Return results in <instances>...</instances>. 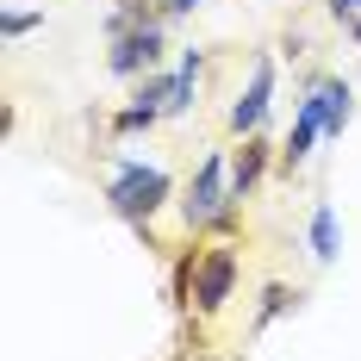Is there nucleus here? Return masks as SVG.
Wrapping results in <instances>:
<instances>
[{"instance_id":"1","label":"nucleus","mask_w":361,"mask_h":361,"mask_svg":"<svg viewBox=\"0 0 361 361\" xmlns=\"http://www.w3.org/2000/svg\"><path fill=\"white\" fill-rule=\"evenodd\" d=\"M106 200H112V212L125 218V224H149V218L162 212V200H169V175L149 169V162H118Z\"/></svg>"},{"instance_id":"2","label":"nucleus","mask_w":361,"mask_h":361,"mask_svg":"<svg viewBox=\"0 0 361 361\" xmlns=\"http://www.w3.org/2000/svg\"><path fill=\"white\" fill-rule=\"evenodd\" d=\"M180 212H187V224H193V231H206V224H231L237 200H231V162H224L218 149L200 162V175L187 180V200H180Z\"/></svg>"},{"instance_id":"3","label":"nucleus","mask_w":361,"mask_h":361,"mask_svg":"<svg viewBox=\"0 0 361 361\" xmlns=\"http://www.w3.org/2000/svg\"><path fill=\"white\" fill-rule=\"evenodd\" d=\"M187 293H193V305H200L206 318L224 312L231 293H237V250H231V243H212V250L193 262V287H187Z\"/></svg>"},{"instance_id":"4","label":"nucleus","mask_w":361,"mask_h":361,"mask_svg":"<svg viewBox=\"0 0 361 361\" xmlns=\"http://www.w3.org/2000/svg\"><path fill=\"white\" fill-rule=\"evenodd\" d=\"M156 56H162V25H156V19H144V25H131V32L112 37L106 69H112V75H137V69H149Z\"/></svg>"},{"instance_id":"5","label":"nucleus","mask_w":361,"mask_h":361,"mask_svg":"<svg viewBox=\"0 0 361 361\" xmlns=\"http://www.w3.org/2000/svg\"><path fill=\"white\" fill-rule=\"evenodd\" d=\"M268 100H274V63H268V56H255L250 94L231 106V131H237V137H255V125L268 118Z\"/></svg>"},{"instance_id":"6","label":"nucleus","mask_w":361,"mask_h":361,"mask_svg":"<svg viewBox=\"0 0 361 361\" xmlns=\"http://www.w3.org/2000/svg\"><path fill=\"white\" fill-rule=\"evenodd\" d=\"M318 137H324V100H318V81H312V94L299 100V118H293V137H287V149H281V156H287V169H299V162L312 156Z\"/></svg>"},{"instance_id":"7","label":"nucleus","mask_w":361,"mask_h":361,"mask_svg":"<svg viewBox=\"0 0 361 361\" xmlns=\"http://www.w3.org/2000/svg\"><path fill=\"white\" fill-rule=\"evenodd\" d=\"M162 112H169V75L144 81V87H137V100H131V106L118 112L112 125H118V131H149V125H156Z\"/></svg>"},{"instance_id":"8","label":"nucleus","mask_w":361,"mask_h":361,"mask_svg":"<svg viewBox=\"0 0 361 361\" xmlns=\"http://www.w3.org/2000/svg\"><path fill=\"white\" fill-rule=\"evenodd\" d=\"M262 169H268V144L262 137H243V156L231 162V200H243L255 180H262Z\"/></svg>"},{"instance_id":"9","label":"nucleus","mask_w":361,"mask_h":361,"mask_svg":"<svg viewBox=\"0 0 361 361\" xmlns=\"http://www.w3.org/2000/svg\"><path fill=\"white\" fill-rule=\"evenodd\" d=\"M305 237H312V262H336L343 237H336V212H330V200H318V206H312V224H305Z\"/></svg>"},{"instance_id":"10","label":"nucleus","mask_w":361,"mask_h":361,"mask_svg":"<svg viewBox=\"0 0 361 361\" xmlns=\"http://www.w3.org/2000/svg\"><path fill=\"white\" fill-rule=\"evenodd\" d=\"M318 100H324V137H343V125H349V112H355L349 81H318Z\"/></svg>"},{"instance_id":"11","label":"nucleus","mask_w":361,"mask_h":361,"mask_svg":"<svg viewBox=\"0 0 361 361\" xmlns=\"http://www.w3.org/2000/svg\"><path fill=\"white\" fill-rule=\"evenodd\" d=\"M200 63H206V56H200V50H187V56H180V69L169 75V112H187V106H193V87H200Z\"/></svg>"},{"instance_id":"12","label":"nucleus","mask_w":361,"mask_h":361,"mask_svg":"<svg viewBox=\"0 0 361 361\" xmlns=\"http://www.w3.org/2000/svg\"><path fill=\"white\" fill-rule=\"evenodd\" d=\"M287 305H299V293H293V287H281V281H274V287H262V305H255V330H268L274 318H281V312H287Z\"/></svg>"},{"instance_id":"13","label":"nucleus","mask_w":361,"mask_h":361,"mask_svg":"<svg viewBox=\"0 0 361 361\" xmlns=\"http://www.w3.org/2000/svg\"><path fill=\"white\" fill-rule=\"evenodd\" d=\"M32 25H44V13H19V6H6V13H0V32H6V37H25Z\"/></svg>"},{"instance_id":"14","label":"nucleus","mask_w":361,"mask_h":361,"mask_svg":"<svg viewBox=\"0 0 361 361\" xmlns=\"http://www.w3.org/2000/svg\"><path fill=\"white\" fill-rule=\"evenodd\" d=\"M324 6H330V13H336V19H349V25H355V19H361V0H324Z\"/></svg>"},{"instance_id":"15","label":"nucleus","mask_w":361,"mask_h":361,"mask_svg":"<svg viewBox=\"0 0 361 361\" xmlns=\"http://www.w3.org/2000/svg\"><path fill=\"white\" fill-rule=\"evenodd\" d=\"M156 6H162V13H169V19H180V13H193V6H200V0H156Z\"/></svg>"}]
</instances>
